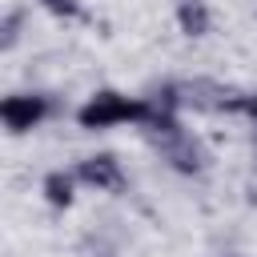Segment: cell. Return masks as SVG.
Returning <instances> with one entry per match:
<instances>
[{
  "instance_id": "6da1fadb",
  "label": "cell",
  "mask_w": 257,
  "mask_h": 257,
  "mask_svg": "<svg viewBox=\"0 0 257 257\" xmlns=\"http://www.w3.org/2000/svg\"><path fill=\"white\" fill-rule=\"evenodd\" d=\"M145 137L153 141V149L177 169V173H201L205 169V149H201V141L189 133V128H181V120L177 116H169V120H149L145 124Z\"/></svg>"
},
{
  "instance_id": "7a4b0ae2",
  "label": "cell",
  "mask_w": 257,
  "mask_h": 257,
  "mask_svg": "<svg viewBox=\"0 0 257 257\" xmlns=\"http://www.w3.org/2000/svg\"><path fill=\"white\" fill-rule=\"evenodd\" d=\"M80 128H112V124H145L149 120V104L145 96H124V92H96L88 96V104L76 112Z\"/></svg>"
},
{
  "instance_id": "3957f363",
  "label": "cell",
  "mask_w": 257,
  "mask_h": 257,
  "mask_svg": "<svg viewBox=\"0 0 257 257\" xmlns=\"http://www.w3.org/2000/svg\"><path fill=\"white\" fill-rule=\"evenodd\" d=\"M52 112H56V104H52V96H44V92H16V96H4V100H0V116H4V124H8L12 133L36 128V124L48 120Z\"/></svg>"
},
{
  "instance_id": "277c9868",
  "label": "cell",
  "mask_w": 257,
  "mask_h": 257,
  "mask_svg": "<svg viewBox=\"0 0 257 257\" xmlns=\"http://www.w3.org/2000/svg\"><path fill=\"white\" fill-rule=\"evenodd\" d=\"M72 173H76L80 185H88V189H96V193H124V189H128V177H124V169H120V161H116L112 153L84 157Z\"/></svg>"
},
{
  "instance_id": "5b68a950",
  "label": "cell",
  "mask_w": 257,
  "mask_h": 257,
  "mask_svg": "<svg viewBox=\"0 0 257 257\" xmlns=\"http://www.w3.org/2000/svg\"><path fill=\"white\" fill-rule=\"evenodd\" d=\"M177 20H181V32L205 36L209 32V4L205 0H181L177 4Z\"/></svg>"
},
{
  "instance_id": "8992f818",
  "label": "cell",
  "mask_w": 257,
  "mask_h": 257,
  "mask_svg": "<svg viewBox=\"0 0 257 257\" xmlns=\"http://www.w3.org/2000/svg\"><path fill=\"white\" fill-rule=\"evenodd\" d=\"M72 185H76V173H64V169L48 173V177H44V197H48V205H56V209L72 205Z\"/></svg>"
},
{
  "instance_id": "52a82bcc",
  "label": "cell",
  "mask_w": 257,
  "mask_h": 257,
  "mask_svg": "<svg viewBox=\"0 0 257 257\" xmlns=\"http://www.w3.org/2000/svg\"><path fill=\"white\" fill-rule=\"evenodd\" d=\"M20 24H24V12H8V16H4V28H0V32H4V36H0L4 48H12V44L20 40Z\"/></svg>"
},
{
  "instance_id": "ba28073f",
  "label": "cell",
  "mask_w": 257,
  "mask_h": 257,
  "mask_svg": "<svg viewBox=\"0 0 257 257\" xmlns=\"http://www.w3.org/2000/svg\"><path fill=\"white\" fill-rule=\"evenodd\" d=\"M40 8H48L52 16H80V0H36Z\"/></svg>"
},
{
  "instance_id": "9c48e42d",
  "label": "cell",
  "mask_w": 257,
  "mask_h": 257,
  "mask_svg": "<svg viewBox=\"0 0 257 257\" xmlns=\"http://www.w3.org/2000/svg\"><path fill=\"white\" fill-rule=\"evenodd\" d=\"M92 257H112V253H104V249H100V253H92Z\"/></svg>"
}]
</instances>
